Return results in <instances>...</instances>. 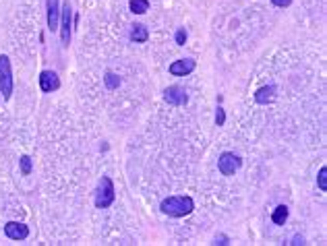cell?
Listing matches in <instances>:
<instances>
[{
    "instance_id": "cell-1",
    "label": "cell",
    "mask_w": 327,
    "mask_h": 246,
    "mask_svg": "<svg viewBox=\"0 0 327 246\" xmlns=\"http://www.w3.org/2000/svg\"><path fill=\"white\" fill-rule=\"evenodd\" d=\"M162 213L170 215V217H184L193 213V209H195V201L187 195H176V197H168L162 201Z\"/></svg>"
},
{
    "instance_id": "cell-2",
    "label": "cell",
    "mask_w": 327,
    "mask_h": 246,
    "mask_svg": "<svg viewBox=\"0 0 327 246\" xmlns=\"http://www.w3.org/2000/svg\"><path fill=\"white\" fill-rule=\"evenodd\" d=\"M114 184L112 180L108 178V176H104V178L100 180L98 184V190H95V199H93V203L98 209H108L112 203H114Z\"/></svg>"
},
{
    "instance_id": "cell-3",
    "label": "cell",
    "mask_w": 327,
    "mask_h": 246,
    "mask_svg": "<svg viewBox=\"0 0 327 246\" xmlns=\"http://www.w3.org/2000/svg\"><path fill=\"white\" fill-rule=\"evenodd\" d=\"M0 93L4 100H11L13 95V70L8 56L0 54Z\"/></svg>"
},
{
    "instance_id": "cell-4",
    "label": "cell",
    "mask_w": 327,
    "mask_h": 246,
    "mask_svg": "<svg viewBox=\"0 0 327 246\" xmlns=\"http://www.w3.org/2000/svg\"><path fill=\"white\" fill-rule=\"evenodd\" d=\"M70 25H73V8H70L68 0H65L63 6H60V23H58L60 40H63L65 48H68V43H70Z\"/></svg>"
},
{
    "instance_id": "cell-5",
    "label": "cell",
    "mask_w": 327,
    "mask_h": 246,
    "mask_svg": "<svg viewBox=\"0 0 327 246\" xmlns=\"http://www.w3.org/2000/svg\"><path fill=\"white\" fill-rule=\"evenodd\" d=\"M242 165V160L232 151H224L222 155L218 157V168L224 176H234Z\"/></svg>"
},
{
    "instance_id": "cell-6",
    "label": "cell",
    "mask_w": 327,
    "mask_h": 246,
    "mask_svg": "<svg viewBox=\"0 0 327 246\" xmlns=\"http://www.w3.org/2000/svg\"><path fill=\"white\" fill-rule=\"evenodd\" d=\"M164 100L170 105H184L189 102V95H187V91H184V87L172 85V87H168V89L164 91Z\"/></svg>"
},
{
    "instance_id": "cell-7",
    "label": "cell",
    "mask_w": 327,
    "mask_h": 246,
    "mask_svg": "<svg viewBox=\"0 0 327 246\" xmlns=\"http://www.w3.org/2000/svg\"><path fill=\"white\" fill-rule=\"evenodd\" d=\"M60 87V79L54 70H42L40 73V89L44 93H52Z\"/></svg>"
},
{
    "instance_id": "cell-8",
    "label": "cell",
    "mask_w": 327,
    "mask_h": 246,
    "mask_svg": "<svg viewBox=\"0 0 327 246\" xmlns=\"http://www.w3.org/2000/svg\"><path fill=\"white\" fill-rule=\"evenodd\" d=\"M195 66H197V62L193 58H182V60H174L168 70H170V75H174V77H187L195 70Z\"/></svg>"
},
{
    "instance_id": "cell-9",
    "label": "cell",
    "mask_w": 327,
    "mask_h": 246,
    "mask_svg": "<svg viewBox=\"0 0 327 246\" xmlns=\"http://www.w3.org/2000/svg\"><path fill=\"white\" fill-rule=\"evenodd\" d=\"M4 234H6V238H11V240H25L29 236V227L21 222H8L4 226Z\"/></svg>"
},
{
    "instance_id": "cell-10",
    "label": "cell",
    "mask_w": 327,
    "mask_h": 246,
    "mask_svg": "<svg viewBox=\"0 0 327 246\" xmlns=\"http://www.w3.org/2000/svg\"><path fill=\"white\" fill-rule=\"evenodd\" d=\"M48 6V29L50 31H58V23H60V4L58 0H46Z\"/></svg>"
},
{
    "instance_id": "cell-11",
    "label": "cell",
    "mask_w": 327,
    "mask_h": 246,
    "mask_svg": "<svg viewBox=\"0 0 327 246\" xmlns=\"http://www.w3.org/2000/svg\"><path fill=\"white\" fill-rule=\"evenodd\" d=\"M131 40L135 43H145L149 40V29L145 27L143 23H135L131 27Z\"/></svg>"
},
{
    "instance_id": "cell-12",
    "label": "cell",
    "mask_w": 327,
    "mask_h": 246,
    "mask_svg": "<svg viewBox=\"0 0 327 246\" xmlns=\"http://www.w3.org/2000/svg\"><path fill=\"white\" fill-rule=\"evenodd\" d=\"M273 93H276V87L273 85H267V87H261V89H257V93H255V102L265 105L269 103L273 100Z\"/></svg>"
},
{
    "instance_id": "cell-13",
    "label": "cell",
    "mask_w": 327,
    "mask_h": 246,
    "mask_svg": "<svg viewBox=\"0 0 327 246\" xmlns=\"http://www.w3.org/2000/svg\"><path fill=\"white\" fill-rule=\"evenodd\" d=\"M288 207L286 205H278L276 209H273V213H271V222L276 224V226H284L286 224V219H288Z\"/></svg>"
},
{
    "instance_id": "cell-14",
    "label": "cell",
    "mask_w": 327,
    "mask_h": 246,
    "mask_svg": "<svg viewBox=\"0 0 327 246\" xmlns=\"http://www.w3.org/2000/svg\"><path fill=\"white\" fill-rule=\"evenodd\" d=\"M129 8L135 15H145L149 11V0H131L129 2Z\"/></svg>"
},
{
    "instance_id": "cell-15",
    "label": "cell",
    "mask_w": 327,
    "mask_h": 246,
    "mask_svg": "<svg viewBox=\"0 0 327 246\" xmlns=\"http://www.w3.org/2000/svg\"><path fill=\"white\" fill-rule=\"evenodd\" d=\"M104 81H106V87H108L110 91H114V89H118V85H120V77L114 75L112 70H108V73H106V77H104Z\"/></svg>"
},
{
    "instance_id": "cell-16",
    "label": "cell",
    "mask_w": 327,
    "mask_h": 246,
    "mask_svg": "<svg viewBox=\"0 0 327 246\" xmlns=\"http://www.w3.org/2000/svg\"><path fill=\"white\" fill-rule=\"evenodd\" d=\"M19 162H21V174H23V176H29V174H31V168H33L31 157H29V155H23Z\"/></svg>"
},
{
    "instance_id": "cell-17",
    "label": "cell",
    "mask_w": 327,
    "mask_h": 246,
    "mask_svg": "<svg viewBox=\"0 0 327 246\" xmlns=\"http://www.w3.org/2000/svg\"><path fill=\"white\" fill-rule=\"evenodd\" d=\"M317 186L321 190H327V168L319 170V176H317Z\"/></svg>"
},
{
    "instance_id": "cell-18",
    "label": "cell",
    "mask_w": 327,
    "mask_h": 246,
    "mask_svg": "<svg viewBox=\"0 0 327 246\" xmlns=\"http://www.w3.org/2000/svg\"><path fill=\"white\" fill-rule=\"evenodd\" d=\"M224 122H226V112L222 105H218V110H216V124L218 126H224Z\"/></svg>"
},
{
    "instance_id": "cell-19",
    "label": "cell",
    "mask_w": 327,
    "mask_h": 246,
    "mask_svg": "<svg viewBox=\"0 0 327 246\" xmlns=\"http://www.w3.org/2000/svg\"><path fill=\"white\" fill-rule=\"evenodd\" d=\"M174 41L178 43V46H184V41H187V31H184V27H180L178 31H176V35H174Z\"/></svg>"
},
{
    "instance_id": "cell-20",
    "label": "cell",
    "mask_w": 327,
    "mask_h": 246,
    "mask_svg": "<svg viewBox=\"0 0 327 246\" xmlns=\"http://www.w3.org/2000/svg\"><path fill=\"white\" fill-rule=\"evenodd\" d=\"M271 2L276 4V6H280V8H284V6H290V4H292V0H271Z\"/></svg>"
},
{
    "instance_id": "cell-21",
    "label": "cell",
    "mask_w": 327,
    "mask_h": 246,
    "mask_svg": "<svg viewBox=\"0 0 327 246\" xmlns=\"http://www.w3.org/2000/svg\"><path fill=\"white\" fill-rule=\"evenodd\" d=\"M216 244H228V238H226V236H218V238H216Z\"/></svg>"
},
{
    "instance_id": "cell-22",
    "label": "cell",
    "mask_w": 327,
    "mask_h": 246,
    "mask_svg": "<svg viewBox=\"0 0 327 246\" xmlns=\"http://www.w3.org/2000/svg\"><path fill=\"white\" fill-rule=\"evenodd\" d=\"M292 244H305V238H303V236H294V242Z\"/></svg>"
}]
</instances>
